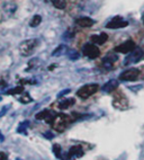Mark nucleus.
<instances>
[{
	"instance_id": "obj_1",
	"label": "nucleus",
	"mask_w": 144,
	"mask_h": 160,
	"mask_svg": "<svg viewBox=\"0 0 144 160\" xmlns=\"http://www.w3.org/2000/svg\"><path fill=\"white\" fill-rule=\"evenodd\" d=\"M38 44V41L36 38H31V40H26L22 42L19 44V52L23 57H28L29 54H32L33 51L36 49V46Z\"/></svg>"
},
{
	"instance_id": "obj_2",
	"label": "nucleus",
	"mask_w": 144,
	"mask_h": 160,
	"mask_svg": "<svg viewBox=\"0 0 144 160\" xmlns=\"http://www.w3.org/2000/svg\"><path fill=\"white\" fill-rule=\"evenodd\" d=\"M98 90H99V85H97V83H90V85H86V86L81 87L78 92H77V95H78V97L82 98V99H86V98L96 94Z\"/></svg>"
},
{
	"instance_id": "obj_3",
	"label": "nucleus",
	"mask_w": 144,
	"mask_h": 160,
	"mask_svg": "<svg viewBox=\"0 0 144 160\" xmlns=\"http://www.w3.org/2000/svg\"><path fill=\"white\" fill-rule=\"evenodd\" d=\"M70 121L71 120H70V117L68 116V115L59 114L58 116H55L52 121L53 128H54L56 131L62 132L66 128V125L70 123Z\"/></svg>"
},
{
	"instance_id": "obj_4",
	"label": "nucleus",
	"mask_w": 144,
	"mask_h": 160,
	"mask_svg": "<svg viewBox=\"0 0 144 160\" xmlns=\"http://www.w3.org/2000/svg\"><path fill=\"white\" fill-rule=\"evenodd\" d=\"M82 53L89 59H97L100 55V50L98 46H96V44H86L82 49Z\"/></svg>"
},
{
	"instance_id": "obj_5",
	"label": "nucleus",
	"mask_w": 144,
	"mask_h": 160,
	"mask_svg": "<svg viewBox=\"0 0 144 160\" xmlns=\"http://www.w3.org/2000/svg\"><path fill=\"white\" fill-rule=\"evenodd\" d=\"M138 78H140V70L136 68L127 69L126 71L122 72L119 76V79L123 81H135Z\"/></svg>"
},
{
	"instance_id": "obj_6",
	"label": "nucleus",
	"mask_w": 144,
	"mask_h": 160,
	"mask_svg": "<svg viewBox=\"0 0 144 160\" xmlns=\"http://www.w3.org/2000/svg\"><path fill=\"white\" fill-rule=\"evenodd\" d=\"M136 48V44L134 41L132 40H128L124 43L119 44L118 46L115 48V51L118 52V53H124V54H127V53H130V52L134 51Z\"/></svg>"
},
{
	"instance_id": "obj_7",
	"label": "nucleus",
	"mask_w": 144,
	"mask_h": 160,
	"mask_svg": "<svg viewBox=\"0 0 144 160\" xmlns=\"http://www.w3.org/2000/svg\"><path fill=\"white\" fill-rule=\"evenodd\" d=\"M128 25V22L124 20L121 16H117V17H114L109 23L106 24V28L109 29H118V28H123V27H126Z\"/></svg>"
},
{
	"instance_id": "obj_8",
	"label": "nucleus",
	"mask_w": 144,
	"mask_h": 160,
	"mask_svg": "<svg viewBox=\"0 0 144 160\" xmlns=\"http://www.w3.org/2000/svg\"><path fill=\"white\" fill-rule=\"evenodd\" d=\"M127 98L124 96V94H122L119 92L118 95H116L115 97H114V102H113V105L115 108H118V109H124L127 107Z\"/></svg>"
},
{
	"instance_id": "obj_9",
	"label": "nucleus",
	"mask_w": 144,
	"mask_h": 160,
	"mask_svg": "<svg viewBox=\"0 0 144 160\" xmlns=\"http://www.w3.org/2000/svg\"><path fill=\"white\" fill-rule=\"evenodd\" d=\"M143 58V51L141 49H136L134 50V52L131 53V55H128L127 60H125V63H134L137 62L138 60H141Z\"/></svg>"
},
{
	"instance_id": "obj_10",
	"label": "nucleus",
	"mask_w": 144,
	"mask_h": 160,
	"mask_svg": "<svg viewBox=\"0 0 144 160\" xmlns=\"http://www.w3.org/2000/svg\"><path fill=\"white\" fill-rule=\"evenodd\" d=\"M108 40V35L106 33H101L99 35H92L91 36V42L95 43L96 45H103L105 44Z\"/></svg>"
},
{
	"instance_id": "obj_11",
	"label": "nucleus",
	"mask_w": 144,
	"mask_h": 160,
	"mask_svg": "<svg viewBox=\"0 0 144 160\" xmlns=\"http://www.w3.org/2000/svg\"><path fill=\"white\" fill-rule=\"evenodd\" d=\"M75 23H77V25L86 28V27H91V26L95 24V22L89 17H81V18H78Z\"/></svg>"
},
{
	"instance_id": "obj_12",
	"label": "nucleus",
	"mask_w": 144,
	"mask_h": 160,
	"mask_svg": "<svg viewBox=\"0 0 144 160\" xmlns=\"http://www.w3.org/2000/svg\"><path fill=\"white\" fill-rule=\"evenodd\" d=\"M117 86H118L117 81H115V80H112V81H109V82H107L106 85L103 87V89H104L106 92H115V90H116Z\"/></svg>"
},
{
	"instance_id": "obj_13",
	"label": "nucleus",
	"mask_w": 144,
	"mask_h": 160,
	"mask_svg": "<svg viewBox=\"0 0 144 160\" xmlns=\"http://www.w3.org/2000/svg\"><path fill=\"white\" fill-rule=\"evenodd\" d=\"M69 154L70 156H75V157H81L84 154V150L81 149L80 146H74L70 149Z\"/></svg>"
},
{
	"instance_id": "obj_14",
	"label": "nucleus",
	"mask_w": 144,
	"mask_h": 160,
	"mask_svg": "<svg viewBox=\"0 0 144 160\" xmlns=\"http://www.w3.org/2000/svg\"><path fill=\"white\" fill-rule=\"evenodd\" d=\"M36 118L37 120H47V122H49V118H51V122L53 121V118L51 117V113H50V111H42L41 113H38V114H36Z\"/></svg>"
},
{
	"instance_id": "obj_15",
	"label": "nucleus",
	"mask_w": 144,
	"mask_h": 160,
	"mask_svg": "<svg viewBox=\"0 0 144 160\" xmlns=\"http://www.w3.org/2000/svg\"><path fill=\"white\" fill-rule=\"evenodd\" d=\"M52 5L58 9H64L66 7L65 0H51Z\"/></svg>"
},
{
	"instance_id": "obj_16",
	"label": "nucleus",
	"mask_w": 144,
	"mask_h": 160,
	"mask_svg": "<svg viewBox=\"0 0 144 160\" xmlns=\"http://www.w3.org/2000/svg\"><path fill=\"white\" fill-rule=\"evenodd\" d=\"M41 22H42V17H41L40 15H35L34 17L32 18V20H31L29 25H31V27H37L41 24Z\"/></svg>"
},
{
	"instance_id": "obj_17",
	"label": "nucleus",
	"mask_w": 144,
	"mask_h": 160,
	"mask_svg": "<svg viewBox=\"0 0 144 160\" xmlns=\"http://www.w3.org/2000/svg\"><path fill=\"white\" fill-rule=\"evenodd\" d=\"M73 104H74V99H65L63 102H61L59 106H60L61 109H64V108H68L69 106L73 105Z\"/></svg>"
},
{
	"instance_id": "obj_18",
	"label": "nucleus",
	"mask_w": 144,
	"mask_h": 160,
	"mask_svg": "<svg viewBox=\"0 0 144 160\" xmlns=\"http://www.w3.org/2000/svg\"><path fill=\"white\" fill-rule=\"evenodd\" d=\"M23 92H24V87L18 86V87H16V88L8 90V92H7V94H8V95H17V94H22Z\"/></svg>"
},
{
	"instance_id": "obj_19",
	"label": "nucleus",
	"mask_w": 144,
	"mask_h": 160,
	"mask_svg": "<svg viewBox=\"0 0 144 160\" xmlns=\"http://www.w3.org/2000/svg\"><path fill=\"white\" fill-rule=\"evenodd\" d=\"M31 97H29L28 95H26V96H25V97H23V98H20V102H22V103H28V102H31Z\"/></svg>"
},
{
	"instance_id": "obj_20",
	"label": "nucleus",
	"mask_w": 144,
	"mask_h": 160,
	"mask_svg": "<svg viewBox=\"0 0 144 160\" xmlns=\"http://www.w3.org/2000/svg\"><path fill=\"white\" fill-rule=\"evenodd\" d=\"M0 160H7L6 153H3V152H0Z\"/></svg>"
},
{
	"instance_id": "obj_21",
	"label": "nucleus",
	"mask_w": 144,
	"mask_h": 160,
	"mask_svg": "<svg viewBox=\"0 0 144 160\" xmlns=\"http://www.w3.org/2000/svg\"><path fill=\"white\" fill-rule=\"evenodd\" d=\"M143 24H144V17H143Z\"/></svg>"
},
{
	"instance_id": "obj_22",
	"label": "nucleus",
	"mask_w": 144,
	"mask_h": 160,
	"mask_svg": "<svg viewBox=\"0 0 144 160\" xmlns=\"http://www.w3.org/2000/svg\"><path fill=\"white\" fill-rule=\"evenodd\" d=\"M0 100H1V97H0Z\"/></svg>"
}]
</instances>
